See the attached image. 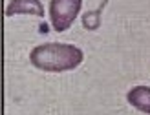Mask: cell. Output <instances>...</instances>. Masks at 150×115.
Instances as JSON below:
<instances>
[{
  "mask_svg": "<svg viewBox=\"0 0 150 115\" xmlns=\"http://www.w3.org/2000/svg\"><path fill=\"white\" fill-rule=\"evenodd\" d=\"M82 60H84V53L81 48L61 42L39 44L29 53V62L37 70L48 73H62L75 70Z\"/></svg>",
  "mask_w": 150,
  "mask_h": 115,
  "instance_id": "6da1fadb",
  "label": "cell"
},
{
  "mask_svg": "<svg viewBox=\"0 0 150 115\" xmlns=\"http://www.w3.org/2000/svg\"><path fill=\"white\" fill-rule=\"evenodd\" d=\"M82 0H50V22L55 31H66L81 13Z\"/></svg>",
  "mask_w": 150,
  "mask_h": 115,
  "instance_id": "7a4b0ae2",
  "label": "cell"
},
{
  "mask_svg": "<svg viewBox=\"0 0 150 115\" xmlns=\"http://www.w3.org/2000/svg\"><path fill=\"white\" fill-rule=\"evenodd\" d=\"M15 15H33V17H44V6L40 0H11L6 7V17Z\"/></svg>",
  "mask_w": 150,
  "mask_h": 115,
  "instance_id": "3957f363",
  "label": "cell"
},
{
  "mask_svg": "<svg viewBox=\"0 0 150 115\" xmlns=\"http://www.w3.org/2000/svg\"><path fill=\"white\" fill-rule=\"evenodd\" d=\"M126 101H128L136 110L150 115V88L148 86H136L126 93Z\"/></svg>",
  "mask_w": 150,
  "mask_h": 115,
  "instance_id": "277c9868",
  "label": "cell"
},
{
  "mask_svg": "<svg viewBox=\"0 0 150 115\" xmlns=\"http://www.w3.org/2000/svg\"><path fill=\"white\" fill-rule=\"evenodd\" d=\"M106 4H108V0H103L101 6L97 7L95 11H88L86 15H82V26H84L88 31L99 29V26H101V13H103L104 7H106Z\"/></svg>",
  "mask_w": 150,
  "mask_h": 115,
  "instance_id": "5b68a950",
  "label": "cell"
}]
</instances>
